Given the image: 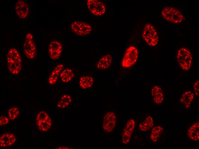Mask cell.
<instances>
[{"label":"cell","mask_w":199,"mask_h":149,"mask_svg":"<svg viewBox=\"0 0 199 149\" xmlns=\"http://www.w3.org/2000/svg\"><path fill=\"white\" fill-rule=\"evenodd\" d=\"M153 125L154 120L152 117L148 116L139 124L138 128L141 132H145L151 129Z\"/></svg>","instance_id":"19"},{"label":"cell","mask_w":199,"mask_h":149,"mask_svg":"<svg viewBox=\"0 0 199 149\" xmlns=\"http://www.w3.org/2000/svg\"><path fill=\"white\" fill-rule=\"evenodd\" d=\"M194 97V93L191 91H187L182 95L180 101L186 109L189 108Z\"/></svg>","instance_id":"16"},{"label":"cell","mask_w":199,"mask_h":149,"mask_svg":"<svg viewBox=\"0 0 199 149\" xmlns=\"http://www.w3.org/2000/svg\"><path fill=\"white\" fill-rule=\"evenodd\" d=\"M199 121L194 122L188 128L187 131L188 137L192 140L198 142L199 140Z\"/></svg>","instance_id":"13"},{"label":"cell","mask_w":199,"mask_h":149,"mask_svg":"<svg viewBox=\"0 0 199 149\" xmlns=\"http://www.w3.org/2000/svg\"><path fill=\"white\" fill-rule=\"evenodd\" d=\"M72 148H70V147H65V146H61L57 148L56 149H72Z\"/></svg>","instance_id":"30"},{"label":"cell","mask_w":199,"mask_h":149,"mask_svg":"<svg viewBox=\"0 0 199 149\" xmlns=\"http://www.w3.org/2000/svg\"><path fill=\"white\" fill-rule=\"evenodd\" d=\"M74 74L73 70L70 69H65L62 70L60 74L61 81L63 83H67L73 78Z\"/></svg>","instance_id":"21"},{"label":"cell","mask_w":199,"mask_h":149,"mask_svg":"<svg viewBox=\"0 0 199 149\" xmlns=\"http://www.w3.org/2000/svg\"><path fill=\"white\" fill-rule=\"evenodd\" d=\"M161 14L164 19L172 23H180L184 19L181 12L172 7H167L164 8L162 11Z\"/></svg>","instance_id":"3"},{"label":"cell","mask_w":199,"mask_h":149,"mask_svg":"<svg viewBox=\"0 0 199 149\" xmlns=\"http://www.w3.org/2000/svg\"><path fill=\"white\" fill-rule=\"evenodd\" d=\"M177 58L179 64L184 70L188 71L192 64V56L190 51L187 48H180L177 53Z\"/></svg>","instance_id":"2"},{"label":"cell","mask_w":199,"mask_h":149,"mask_svg":"<svg viewBox=\"0 0 199 149\" xmlns=\"http://www.w3.org/2000/svg\"><path fill=\"white\" fill-rule=\"evenodd\" d=\"M7 62L9 71L12 74H17L22 68V60L18 50L15 48L9 50L7 55Z\"/></svg>","instance_id":"1"},{"label":"cell","mask_w":199,"mask_h":149,"mask_svg":"<svg viewBox=\"0 0 199 149\" xmlns=\"http://www.w3.org/2000/svg\"><path fill=\"white\" fill-rule=\"evenodd\" d=\"M93 83V79L92 77L89 76H85L80 78L79 84L81 87L86 89L91 87Z\"/></svg>","instance_id":"22"},{"label":"cell","mask_w":199,"mask_h":149,"mask_svg":"<svg viewBox=\"0 0 199 149\" xmlns=\"http://www.w3.org/2000/svg\"><path fill=\"white\" fill-rule=\"evenodd\" d=\"M87 5L90 11L96 16H101L106 12V7L104 4L97 0H88Z\"/></svg>","instance_id":"9"},{"label":"cell","mask_w":199,"mask_h":149,"mask_svg":"<svg viewBox=\"0 0 199 149\" xmlns=\"http://www.w3.org/2000/svg\"><path fill=\"white\" fill-rule=\"evenodd\" d=\"M37 122L39 129L43 132L48 131L51 126V120L50 117L46 120L38 121Z\"/></svg>","instance_id":"24"},{"label":"cell","mask_w":199,"mask_h":149,"mask_svg":"<svg viewBox=\"0 0 199 149\" xmlns=\"http://www.w3.org/2000/svg\"><path fill=\"white\" fill-rule=\"evenodd\" d=\"M193 89L194 92L196 96H198L199 94V81H196L193 85Z\"/></svg>","instance_id":"27"},{"label":"cell","mask_w":199,"mask_h":149,"mask_svg":"<svg viewBox=\"0 0 199 149\" xmlns=\"http://www.w3.org/2000/svg\"><path fill=\"white\" fill-rule=\"evenodd\" d=\"M16 140L15 135L12 133H6L0 138V146L2 147H7L13 144Z\"/></svg>","instance_id":"14"},{"label":"cell","mask_w":199,"mask_h":149,"mask_svg":"<svg viewBox=\"0 0 199 149\" xmlns=\"http://www.w3.org/2000/svg\"><path fill=\"white\" fill-rule=\"evenodd\" d=\"M71 29L75 34L80 36L89 34L91 31V27L88 24L82 21H74L71 25Z\"/></svg>","instance_id":"7"},{"label":"cell","mask_w":199,"mask_h":149,"mask_svg":"<svg viewBox=\"0 0 199 149\" xmlns=\"http://www.w3.org/2000/svg\"><path fill=\"white\" fill-rule=\"evenodd\" d=\"M117 117L112 111L107 113L104 115L102 122V128L107 133H110L114 130L117 124Z\"/></svg>","instance_id":"6"},{"label":"cell","mask_w":199,"mask_h":149,"mask_svg":"<svg viewBox=\"0 0 199 149\" xmlns=\"http://www.w3.org/2000/svg\"><path fill=\"white\" fill-rule=\"evenodd\" d=\"M64 67L63 65L62 64H59L55 67L49 77L48 82L49 84L52 85L56 83Z\"/></svg>","instance_id":"18"},{"label":"cell","mask_w":199,"mask_h":149,"mask_svg":"<svg viewBox=\"0 0 199 149\" xmlns=\"http://www.w3.org/2000/svg\"><path fill=\"white\" fill-rule=\"evenodd\" d=\"M138 55L137 48L134 46H131L126 50L122 58L121 65L125 68L130 67L136 62Z\"/></svg>","instance_id":"5"},{"label":"cell","mask_w":199,"mask_h":149,"mask_svg":"<svg viewBox=\"0 0 199 149\" xmlns=\"http://www.w3.org/2000/svg\"><path fill=\"white\" fill-rule=\"evenodd\" d=\"M16 13L20 18L23 19L26 18L29 13V7L28 4L22 0L18 1L15 5Z\"/></svg>","instance_id":"12"},{"label":"cell","mask_w":199,"mask_h":149,"mask_svg":"<svg viewBox=\"0 0 199 149\" xmlns=\"http://www.w3.org/2000/svg\"><path fill=\"white\" fill-rule=\"evenodd\" d=\"M62 44L57 41H53L49 44L48 52L50 58L52 60H56L60 56L62 51Z\"/></svg>","instance_id":"10"},{"label":"cell","mask_w":199,"mask_h":149,"mask_svg":"<svg viewBox=\"0 0 199 149\" xmlns=\"http://www.w3.org/2000/svg\"><path fill=\"white\" fill-rule=\"evenodd\" d=\"M71 101V98L70 96L64 95L60 98L57 106L59 108H64L69 105Z\"/></svg>","instance_id":"23"},{"label":"cell","mask_w":199,"mask_h":149,"mask_svg":"<svg viewBox=\"0 0 199 149\" xmlns=\"http://www.w3.org/2000/svg\"><path fill=\"white\" fill-rule=\"evenodd\" d=\"M9 122V119L5 116H1L0 118V125L2 126L7 124Z\"/></svg>","instance_id":"28"},{"label":"cell","mask_w":199,"mask_h":149,"mask_svg":"<svg viewBox=\"0 0 199 149\" xmlns=\"http://www.w3.org/2000/svg\"><path fill=\"white\" fill-rule=\"evenodd\" d=\"M19 113L18 109L16 107H13L10 108L8 112L9 118L12 120L15 119L18 116Z\"/></svg>","instance_id":"25"},{"label":"cell","mask_w":199,"mask_h":149,"mask_svg":"<svg viewBox=\"0 0 199 149\" xmlns=\"http://www.w3.org/2000/svg\"><path fill=\"white\" fill-rule=\"evenodd\" d=\"M112 60V56L110 54L103 56L100 59L97 64V68L100 70L108 68L111 66Z\"/></svg>","instance_id":"17"},{"label":"cell","mask_w":199,"mask_h":149,"mask_svg":"<svg viewBox=\"0 0 199 149\" xmlns=\"http://www.w3.org/2000/svg\"><path fill=\"white\" fill-rule=\"evenodd\" d=\"M25 38L27 40H32L33 38V36L31 34L28 33L26 34Z\"/></svg>","instance_id":"29"},{"label":"cell","mask_w":199,"mask_h":149,"mask_svg":"<svg viewBox=\"0 0 199 149\" xmlns=\"http://www.w3.org/2000/svg\"><path fill=\"white\" fill-rule=\"evenodd\" d=\"M142 37L146 42L149 46H156L158 41V36L156 30L152 25L148 23L144 28Z\"/></svg>","instance_id":"4"},{"label":"cell","mask_w":199,"mask_h":149,"mask_svg":"<svg viewBox=\"0 0 199 149\" xmlns=\"http://www.w3.org/2000/svg\"><path fill=\"white\" fill-rule=\"evenodd\" d=\"M163 131V128L159 125H156L152 128L150 135V138L151 141L154 142L158 141Z\"/></svg>","instance_id":"20"},{"label":"cell","mask_w":199,"mask_h":149,"mask_svg":"<svg viewBox=\"0 0 199 149\" xmlns=\"http://www.w3.org/2000/svg\"><path fill=\"white\" fill-rule=\"evenodd\" d=\"M151 95L153 101L156 104H160L164 100L163 92L161 87L158 85H155L152 87Z\"/></svg>","instance_id":"15"},{"label":"cell","mask_w":199,"mask_h":149,"mask_svg":"<svg viewBox=\"0 0 199 149\" xmlns=\"http://www.w3.org/2000/svg\"><path fill=\"white\" fill-rule=\"evenodd\" d=\"M136 125L134 119L131 118L127 122L123 131L122 142L123 144H126L130 141Z\"/></svg>","instance_id":"8"},{"label":"cell","mask_w":199,"mask_h":149,"mask_svg":"<svg viewBox=\"0 0 199 149\" xmlns=\"http://www.w3.org/2000/svg\"><path fill=\"white\" fill-rule=\"evenodd\" d=\"M49 117L48 114L45 112L42 111L37 115L36 120L37 122L46 120Z\"/></svg>","instance_id":"26"},{"label":"cell","mask_w":199,"mask_h":149,"mask_svg":"<svg viewBox=\"0 0 199 149\" xmlns=\"http://www.w3.org/2000/svg\"><path fill=\"white\" fill-rule=\"evenodd\" d=\"M23 47L26 57L29 59H34L36 53V47L34 42L32 40L26 39L24 42Z\"/></svg>","instance_id":"11"}]
</instances>
